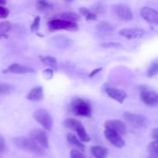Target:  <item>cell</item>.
Masks as SVG:
<instances>
[{"instance_id": "28", "label": "cell", "mask_w": 158, "mask_h": 158, "mask_svg": "<svg viewBox=\"0 0 158 158\" xmlns=\"http://www.w3.org/2000/svg\"><path fill=\"white\" fill-rule=\"evenodd\" d=\"M40 17L39 15L35 17L33 22H32V25H31L30 30L32 32H35L39 30L40 29Z\"/></svg>"}, {"instance_id": "18", "label": "cell", "mask_w": 158, "mask_h": 158, "mask_svg": "<svg viewBox=\"0 0 158 158\" xmlns=\"http://www.w3.org/2000/svg\"><path fill=\"white\" fill-rule=\"evenodd\" d=\"M67 140L70 144L73 145V146L77 147L79 148V151H83L85 150V146L81 141L78 139L77 136H75L73 134H67Z\"/></svg>"}, {"instance_id": "35", "label": "cell", "mask_w": 158, "mask_h": 158, "mask_svg": "<svg viewBox=\"0 0 158 158\" xmlns=\"http://www.w3.org/2000/svg\"><path fill=\"white\" fill-rule=\"evenodd\" d=\"M151 135H152L153 139L154 140V142H156V143H158V127L153 130Z\"/></svg>"}, {"instance_id": "32", "label": "cell", "mask_w": 158, "mask_h": 158, "mask_svg": "<svg viewBox=\"0 0 158 158\" xmlns=\"http://www.w3.org/2000/svg\"><path fill=\"white\" fill-rule=\"evenodd\" d=\"M9 11L7 8L0 6V19H6L9 16Z\"/></svg>"}, {"instance_id": "31", "label": "cell", "mask_w": 158, "mask_h": 158, "mask_svg": "<svg viewBox=\"0 0 158 158\" xmlns=\"http://www.w3.org/2000/svg\"><path fill=\"white\" fill-rule=\"evenodd\" d=\"M43 77L46 79V80H51L53 77V71L50 68H47V69L43 70Z\"/></svg>"}, {"instance_id": "2", "label": "cell", "mask_w": 158, "mask_h": 158, "mask_svg": "<svg viewBox=\"0 0 158 158\" xmlns=\"http://www.w3.org/2000/svg\"><path fill=\"white\" fill-rule=\"evenodd\" d=\"M71 110L78 117H90L92 115V107L86 100L80 98H76L71 103Z\"/></svg>"}, {"instance_id": "4", "label": "cell", "mask_w": 158, "mask_h": 158, "mask_svg": "<svg viewBox=\"0 0 158 158\" xmlns=\"http://www.w3.org/2000/svg\"><path fill=\"white\" fill-rule=\"evenodd\" d=\"M48 27L50 31L56 30H67L70 32H75L78 30L79 26L76 23L66 21V20L60 19H53L48 23Z\"/></svg>"}, {"instance_id": "13", "label": "cell", "mask_w": 158, "mask_h": 158, "mask_svg": "<svg viewBox=\"0 0 158 158\" xmlns=\"http://www.w3.org/2000/svg\"><path fill=\"white\" fill-rule=\"evenodd\" d=\"M105 92L107 94L108 97L112 98L113 100H116L120 103H123L126 98L127 97V94L124 90L117 89V88L107 87L105 89Z\"/></svg>"}, {"instance_id": "21", "label": "cell", "mask_w": 158, "mask_h": 158, "mask_svg": "<svg viewBox=\"0 0 158 158\" xmlns=\"http://www.w3.org/2000/svg\"><path fill=\"white\" fill-rule=\"evenodd\" d=\"M97 29L100 32L103 33H110V32H114V29L110 23L107 22H100L97 26Z\"/></svg>"}, {"instance_id": "7", "label": "cell", "mask_w": 158, "mask_h": 158, "mask_svg": "<svg viewBox=\"0 0 158 158\" xmlns=\"http://www.w3.org/2000/svg\"><path fill=\"white\" fill-rule=\"evenodd\" d=\"M112 11L114 15L122 21H131L134 17L132 9L125 4L119 3L113 5Z\"/></svg>"}, {"instance_id": "1", "label": "cell", "mask_w": 158, "mask_h": 158, "mask_svg": "<svg viewBox=\"0 0 158 158\" xmlns=\"http://www.w3.org/2000/svg\"><path fill=\"white\" fill-rule=\"evenodd\" d=\"M12 143L17 148L20 150H23V151L39 154V155H43L45 154L44 149L29 137H15L12 139Z\"/></svg>"}, {"instance_id": "33", "label": "cell", "mask_w": 158, "mask_h": 158, "mask_svg": "<svg viewBox=\"0 0 158 158\" xmlns=\"http://www.w3.org/2000/svg\"><path fill=\"white\" fill-rule=\"evenodd\" d=\"M101 46L105 48H111V47L117 48V47H120V46H121L119 43H103V44H101Z\"/></svg>"}, {"instance_id": "10", "label": "cell", "mask_w": 158, "mask_h": 158, "mask_svg": "<svg viewBox=\"0 0 158 158\" xmlns=\"http://www.w3.org/2000/svg\"><path fill=\"white\" fill-rule=\"evenodd\" d=\"M105 128L123 135L127 132V127L123 122L119 120H110L105 123Z\"/></svg>"}, {"instance_id": "25", "label": "cell", "mask_w": 158, "mask_h": 158, "mask_svg": "<svg viewBox=\"0 0 158 158\" xmlns=\"http://www.w3.org/2000/svg\"><path fill=\"white\" fill-rule=\"evenodd\" d=\"M148 77H153L154 76L158 74V62H154L151 63V66H149L148 69Z\"/></svg>"}, {"instance_id": "16", "label": "cell", "mask_w": 158, "mask_h": 158, "mask_svg": "<svg viewBox=\"0 0 158 158\" xmlns=\"http://www.w3.org/2000/svg\"><path fill=\"white\" fill-rule=\"evenodd\" d=\"M28 100L30 101H40L44 98V92H43V88L42 86H37L31 89L27 94L26 97Z\"/></svg>"}, {"instance_id": "14", "label": "cell", "mask_w": 158, "mask_h": 158, "mask_svg": "<svg viewBox=\"0 0 158 158\" xmlns=\"http://www.w3.org/2000/svg\"><path fill=\"white\" fill-rule=\"evenodd\" d=\"M140 99L147 106L158 105V94L153 91H142L140 93Z\"/></svg>"}, {"instance_id": "9", "label": "cell", "mask_w": 158, "mask_h": 158, "mask_svg": "<svg viewBox=\"0 0 158 158\" xmlns=\"http://www.w3.org/2000/svg\"><path fill=\"white\" fill-rule=\"evenodd\" d=\"M104 136L110 143H112L114 146L117 147V148H122L126 144V142H125L124 139L121 137V135L114 131H110V130H105Z\"/></svg>"}, {"instance_id": "22", "label": "cell", "mask_w": 158, "mask_h": 158, "mask_svg": "<svg viewBox=\"0 0 158 158\" xmlns=\"http://www.w3.org/2000/svg\"><path fill=\"white\" fill-rule=\"evenodd\" d=\"M79 11H80V13L83 15L88 21H94V20L97 19V15L87 8L81 7L79 9Z\"/></svg>"}, {"instance_id": "12", "label": "cell", "mask_w": 158, "mask_h": 158, "mask_svg": "<svg viewBox=\"0 0 158 158\" xmlns=\"http://www.w3.org/2000/svg\"><path fill=\"white\" fill-rule=\"evenodd\" d=\"M119 34L128 40L139 39L145 34V31L140 28H127L119 32Z\"/></svg>"}, {"instance_id": "8", "label": "cell", "mask_w": 158, "mask_h": 158, "mask_svg": "<svg viewBox=\"0 0 158 158\" xmlns=\"http://www.w3.org/2000/svg\"><path fill=\"white\" fill-rule=\"evenodd\" d=\"M29 138L35 141L43 149L49 148V140L46 131L42 129H35L31 132Z\"/></svg>"}, {"instance_id": "17", "label": "cell", "mask_w": 158, "mask_h": 158, "mask_svg": "<svg viewBox=\"0 0 158 158\" xmlns=\"http://www.w3.org/2000/svg\"><path fill=\"white\" fill-rule=\"evenodd\" d=\"M91 153L95 158H106L108 151L106 148L102 146H94L91 148Z\"/></svg>"}, {"instance_id": "30", "label": "cell", "mask_w": 158, "mask_h": 158, "mask_svg": "<svg viewBox=\"0 0 158 158\" xmlns=\"http://www.w3.org/2000/svg\"><path fill=\"white\" fill-rule=\"evenodd\" d=\"M148 151L152 154L158 155V143H156V142L154 141L151 143H150V145L148 146Z\"/></svg>"}, {"instance_id": "6", "label": "cell", "mask_w": 158, "mask_h": 158, "mask_svg": "<svg viewBox=\"0 0 158 158\" xmlns=\"http://www.w3.org/2000/svg\"><path fill=\"white\" fill-rule=\"evenodd\" d=\"M123 118L130 124L134 126V127L139 128V129L147 127L148 123H149V121L144 116L140 115V114H133V113L128 112V111L123 114Z\"/></svg>"}, {"instance_id": "19", "label": "cell", "mask_w": 158, "mask_h": 158, "mask_svg": "<svg viewBox=\"0 0 158 158\" xmlns=\"http://www.w3.org/2000/svg\"><path fill=\"white\" fill-rule=\"evenodd\" d=\"M58 19L66 20V21L72 22V23H76V21L80 19V16L73 12H64L59 15Z\"/></svg>"}, {"instance_id": "29", "label": "cell", "mask_w": 158, "mask_h": 158, "mask_svg": "<svg viewBox=\"0 0 158 158\" xmlns=\"http://www.w3.org/2000/svg\"><path fill=\"white\" fill-rule=\"evenodd\" d=\"M70 158H86V156L79 150H72L70 152Z\"/></svg>"}, {"instance_id": "23", "label": "cell", "mask_w": 158, "mask_h": 158, "mask_svg": "<svg viewBox=\"0 0 158 158\" xmlns=\"http://www.w3.org/2000/svg\"><path fill=\"white\" fill-rule=\"evenodd\" d=\"M12 29V23L9 21L0 22V40L2 37L6 36L8 32Z\"/></svg>"}, {"instance_id": "26", "label": "cell", "mask_w": 158, "mask_h": 158, "mask_svg": "<svg viewBox=\"0 0 158 158\" xmlns=\"http://www.w3.org/2000/svg\"><path fill=\"white\" fill-rule=\"evenodd\" d=\"M36 3L40 10H47V9H50L53 7V6L50 2L46 1H37Z\"/></svg>"}, {"instance_id": "34", "label": "cell", "mask_w": 158, "mask_h": 158, "mask_svg": "<svg viewBox=\"0 0 158 158\" xmlns=\"http://www.w3.org/2000/svg\"><path fill=\"white\" fill-rule=\"evenodd\" d=\"M5 147H6V141H5L4 137L0 134V152L4 151Z\"/></svg>"}, {"instance_id": "36", "label": "cell", "mask_w": 158, "mask_h": 158, "mask_svg": "<svg viewBox=\"0 0 158 158\" xmlns=\"http://www.w3.org/2000/svg\"><path fill=\"white\" fill-rule=\"evenodd\" d=\"M101 70H102V67L97 68V69H94V70H93L92 72H91L90 73H89V77H94V76H96L97 73H100Z\"/></svg>"}, {"instance_id": "3", "label": "cell", "mask_w": 158, "mask_h": 158, "mask_svg": "<svg viewBox=\"0 0 158 158\" xmlns=\"http://www.w3.org/2000/svg\"><path fill=\"white\" fill-rule=\"evenodd\" d=\"M63 125L64 127H66L68 129H71L75 131L77 133V135H78L79 139H80V141L82 143H87L90 140V137L88 134V133L86 132V129H85L84 127L83 126L81 123L78 120H77L76 119L73 118H68L66 120H64L63 122Z\"/></svg>"}, {"instance_id": "15", "label": "cell", "mask_w": 158, "mask_h": 158, "mask_svg": "<svg viewBox=\"0 0 158 158\" xmlns=\"http://www.w3.org/2000/svg\"><path fill=\"white\" fill-rule=\"evenodd\" d=\"M35 69L31 67L23 66V65L18 64V63H13L10 65L6 70H3V73H11L16 74H23V73H35Z\"/></svg>"}, {"instance_id": "11", "label": "cell", "mask_w": 158, "mask_h": 158, "mask_svg": "<svg viewBox=\"0 0 158 158\" xmlns=\"http://www.w3.org/2000/svg\"><path fill=\"white\" fill-rule=\"evenodd\" d=\"M142 18L151 24L158 25V11L150 7H143L140 10Z\"/></svg>"}, {"instance_id": "37", "label": "cell", "mask_w": 158, "mask_h": 158, "mask_svg": "<svg viewBox=\"0 0 158 158\" xmlns=\"http://www.w3.org/2000/svg\"><path fill=\"white\" fill-rule=\"evenodd\" d=\"M157 158H158V157H157Z\"/></svg>"}, {"instance_id": "5", "label": "cell", "mask_w": 158, "mask_h": 158, "mask_svg": "<svg viewBox=\"0 0 158 158\" xmlns=\"http://www.w3.org/2000/svg\"><path fill=\"white\" fill-rule=\"evenodd\" d=\"M33 118L47 131H51L53 125V120L48 110L45 109H39L34 112Z\"/></svg>"}, {"instance_id": "27", "label": "cell", "mask_w": 158, "mask_h": 158, "mask_svg": "<svg viewBox=\"0 0 158 158\" xmlns=\"http://www.w3.org/2000/svg\"><path fill=\"white\" fill-rule=\"evenodd\" d=\"M12 91V86L6 83H0V95H6L10 94Z\"/></svg>"}, {"instance_id": "24", "label": "cell", "mask_w": 158, "mask_h": 158, "mask_svg": "<svg viewBox=\"0 0 158 158\" xmlns=\"http://www.w3.org/2000/svg\"><path fill=\"white\" fill-rule=\"evenodd\" d=\"M91 9H92V12L95 14L96 15H100V14H103L105 12V6L100 2H97L94 3L91 6Z\"/></svg>"}, {"instance_id": "20", "label": "cell", "mask_w": 158, "mask_h": 158, "mask_svg": "<svg viewBox=\"0 0 158 158\" xmlns=\"http://www.w3.org/2000/svg\"><path fill=\"white\" fill-rule=\"evenodd\" d=\"M40 60H41V62L45 66H48V67L54 68V69H56L57 68L58 62H57V60L54 57L51 56H40Z\"/></svg>"}]
</instances>
